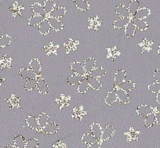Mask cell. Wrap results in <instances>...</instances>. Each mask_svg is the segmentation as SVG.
Masks as SVG:
<instances>
[{
	"mask_svg": "<svg viewBox=\"0 0 160 148\" xmlns=\"http://www.w3.org/2000/svg\"><path fill=\"white\" fill-rule=\"evenodd\" d=\"M38 146V141L35 138H32L26 141L24 148H37Z\"/></svg>",
	"mask_w": 160,
	"mask_h": 148,
	"instance_id": "obj_40",
	"label": "cell"
},
{
	"mask_svg": "<svg viewBox=\"0 0 160 148\" xmlns=\"http://www.w3.org/2000/svg\"><path fill=\"white\" fill-rule=\"evenodd\" d=\"M115 13L118 15L119 17H127L130 18L131 14L129 11L128 7L125 5H118L115 8Z\"/></svg>",
	"mask_w": 160,
	"mask_h": 148,
	"instance_id": "obj_8",
	"label": "cell"
},
{
	"mask_svg": "<svg viewBox=\"0 0 160 148\" xmlns=\"http://www.w3.org/2000/svg\"><path fill=\"white\" fill-rule=\"evenodd\" d=\"M25 139L23 136L18 135L16 136L13 139V145L18 148H24L25 146Z\"/></svg>",
	"mask_w": 160,
	"mask_h": 148,
	"instance_id": "obj_33",
	"label": "cell"
},
{
	"mask_svg": "<svg viewBox=\"0 0 160 148\" xmlns=\"http://www.w3.org/2000/svg\"><path fill=\"white\" fill-rule=\"evenodd\" d=\"M153 78L156 82L160 83V70H156L154 72Z\"/></svg>",
	"mask_w": 160,
	"mask_h": 148,
	"instance_id": "obj_41",
	"label": "cell"
},
{
	"mask_svg": "<svg viewBox=\"0 0 160 148\" xmlns=\"http://www.w3.org/2000/svg\"><path fill=\"white\" fill-rule=\"evenodd\" d=\"M153 112V107H151L150 105H140L139 107L137 108V114L141 117H146L149 114Z\"/></svg>",
	"mask_w": 160,
	"mask_h": 148,
	"instance_id": "obj_10",
	"label": "cell"
},
{
	"mask_svg": "<svg viewBox=\"0 0 160 148\" xmlns=\"http://www.w3.org/2000/svg\"><path fill=\"white\" fill-rule=\"evenodd\" d=\"M131 21L130 18L127 17H118L113 22V26L115 29L125 28L128 23Z\"/></svg>",
	"mask_w": 160,
	"mask_h": 148,
	"instance_id": "obj_13",
	"label": "cell"
},
{
	"mask_svg": "<svg viewBox=\"0 0 160 148\" xmlns=\"http://www.w3.org/2000/svg\"><path fill=\"white\" fill-rule=\"evenodd\" d=\"M60 128L57 123L55 122H49L41 129V130L47 134H54L59 131Z\"/></svg>",
	"mask_w": 160,
	"mask_h": 148,
	"instance_id": "obj_7",
	"label": "cell"
},
{
	"mask_svg": "<svg viewBox=\"0 0 160 148\" xmlns=\"http://www.w3.org/2000/svg\"><path fill=\"white\" fill-rule=\"evenodd\" d=\"M71 69H72V71L75 75H80V76L85 77L87 74L83 66V64L78 62V61L72 62L71 64Z\"/></svg>",
	"mask_w": 160,
	"mask_h": 148,
	"instance_id": "obj_1",
	"label": "cell"
},
{
	"mask_svg": "<svg viewBox=\"0 0 160 148\" xmlns=\"http://www.w3.org/2000/svg\"><path fill=\"white\" fill-rule=\"evenodd\" d=\"M127 7H128L129 11H130L131 16L133 17V15L136 13V12L138 11L140 8L139 1H138V0H132Z\"/></svg>",
	"mask_w": 160,
	"mask_h": 148,
	"instance_id": "obj_34",
	"label": "cell"
},
{
	"mask_svg": "<svg viewBox=\"0 0 160 148\" xmlns=\"http://www.w3.org/2000/svg\"><path fill=\"white\" fill-rule=\"evenodd\" d=\"M148 89L149 92H152V93L153 94L158 93V92H160V83L155 81V82L149 85Z\"/></svg>",
	"mask_w": 160,
	"mask_h": 148,
	"instance_id": "obj_38",
	"label": "cell"
},
{
	"mask_svg": "<svg viewBox=\"0 0 160 148\" xmlns=\"http://www.w3.org/2000/svg\"><path fill=\"white\" fill-rule=\"evenodd\" d=\"M118 101V97H117L116 92L115 90H112L108 92L105 99H104V102L108 106H112L115 102Z\"/></svg>",
	"mask_w": 160,
	"mask_h": 148,
	"instance_id": "obj_14",
	"label": "cell"
},
{
	"mask_svg": "<svg viewBox=\"0 0 160 148\" xmlns=\"http://www.w3.org/2000/svg\"><path fill=\"white\" fill-rule=\"evenodd\" d=\"M102 131H103V129L101 128V125L98 124V123L95 122L91 125V127H90V132H91V134H93V135L98 140L101 139Z\"/></svg>",
	"mask_w": 160,
	"mask_h": 148,
	"instance_id": "obj_20",
	"label": "cell"
},
{
	"mask_svg": "<svg viewBox=\"0 0 160 148\" xmlns=\"http://www.w3.org/2000/svg\"><path fill=\"white\" fill-rule=\"evenodd\" d=\"M90 89V85H89L88 78L84 77L81 81L78 84V88H77V90L78 92L80 94H84L88 91V89Z\"/></svg>",
	"mask_w": 160,
	"mask_h": 148,
	"instance_id": "obj_15",
	"label": "cell"
},
{
	"mask_svg": "<svg viewBox=\"0 0 160 148\" xmlns=\"http://www.w3.org/2000/svg\"><path fill=\"white\" fill-rule=\"evenodd\" d=\"M49 22H50V27L55 32H60L64 27V24L60 21V19L57 18H48Z\"/></svg>",
	"mask_w": 160,
	"mask_h": 148,
	"instance_id": "obj_16",
	"label": "cell"
},
{
	"mask_svg": "<svg viewBox=\"0 0 160 148\" xmlns=\"http://www.w3.org/2000/svg\"><path fill=\"white\" fill-rule=\"evenodd\" d=\"M133 23L134 24L135 27L137 29H138L141 32H144L148 28V24L144 20L138 19V18H133L132 20Z\"/></svg>",
	"mask_w": 160,
	"mask_h": 148,
	"instance_id": "obj_18",
	"label": "cell"
},
{
	"mask_svg": "<svg viewBox=\"0 0 160 148\" xmlns=\"http://www.w3.org/2000/svg\"><path fill=\"white\" fill-rule=\"evenodd\" d=\"M115 129L114 128V126H108L107 127H105L103 129L102 135H101V140H104V141L109 140V139L113 136V135L115 134Z\"/></svg>",
	"mask_w": 160,
	"mask_h": 148,
	"instance_id": "obj_12",
	"label": "cell"
},
{
	"mask_svg": "<svg viewBox=\"0 0 160 148\" xmlns=\"http://www.w3.org/2000/svg\"><path fill=\"white\" fill-rule=\"evenodd\" d=\"M8 104L10 105V108L13 107H18L20 106V100L14 95L12 96L10 99L8 100Z\"/></svg>",
	"mask_w": 160,
	"mask_h": 148,
	"instance_id": "obj_39",
	"label": "cell"
},
{
	"mask_svg": "<svg viewBox=\"0 0 160 148\" xmlns=\"http://www.w3.org/2000/svg\"><path fill=\"white\" fill-rule=\"evenodd\" d=\"M74 2L77 9L81 11H88L90 8V3L87 0H74Z\"/></svg>",
	"mask_w": 160,
	"mask_h": 148,
	"instance_id": "obj_21",
	"label": "cell"
},
{
	"mask_svg": "<svg viewBox=\"0 0 160 148\" xmlns=\"http://www.w3.org/2000/svg\"><path fill=\"white\" fill-rule=\"evenodd\" d=\"M126 76H127V73L124 70H119L115 74V77H114V84L116 87H118L120 85L122 84L124 81L126 80Z\"/></svg>",
	"mask_w": 160,
	"mask_h": 148,
	"instance_id": "obj_9",
	"label": "cell"
},
{
	"mask_svg": "<svg viewBox=\"0 0 160 148\" xmlns=\"http://www.w3.org/2000/svg\"><path fill=\"white\" fill-rule=\"evenodd\" d=\"M83 78L84 77L80 76V75H75V74H74V75H70V76L67 78V82L68 83L69 85H71V86H75V85H78Z\"/></svg>",
	"mask_w": 160,
	"mask_h": 148,
	"instance_id": "obj_36",
	"label": "cell"
},
{
	"mask_svg": "<svg viewBox=\"0 0 160 148\" xmlns=\"http://www.w3.org/2000/svg\"><path fill=\"white\" fill-rule=\"evenodd\" d=\"M66 13H67V10H66L65 7H55L50 13H49L47 14V17H48V18H57V19H60V18L65 16Z\"/></svg>",
	"mask_w": 160,
	"mask_h": 148,
	"instance_id": "obj_2",
	"label": "cell"
},
{
	"mask_svg": "<svg viewBox=\"0 0 160 148\" xmlns=\"http://www.w3.org/2000/svg\"><path fill=\"white\" fill-rule=\"evenodd\" d=\"M31 10H32V11L36 15L45 16V15L47 14L45 10H44L42 5H41L39 2H34V3L31 6Z\"/></svg>",
	"mask_w": 160,
	"mask_h": 148,
	"instance_id": "obj_24",
	"label": "cell"
},
{
	"mask_svg": "<svg viewBox=\"0 0 160 148\" xmlns=\"http://www.w3.org/2000/svg\"><path fill=\"white\" fill-rule=\"evenodd\" d=\"M12 38L8 35H4L0 37V48H3L9 46L11 43Z\"/></svg>",
	"mask_w": 160,
	"mask_h": 148,
	"instance_id": "obj_37",
	"label": "cell"
},
{
	"mask_svg": "<svg viewBox=\"0 0 160 148\" xmlns=\"http://www.w3.org/2000/svg\"><path fill=\"white\" fill-rule=\"evenodd\" d=\"M19 75L24 79H32V78H37V75L35 72L32 70H31L30 68H24V69H21L19 72Z\"/></svg>",
	"mask_w": 160,
	"mask_h": 148,
	"instance_id": "obj_17",
	"label": "cell"
},
{
	"mask_svg": "<svg viewBox=\"0 0 160 148\" xmlns=\"http://www.w3.org/2000/svg\"><path fill=\"white\" fill-rule=\"evenodd\" d=\"M156 101L157 103H158L160 104V92L156 94Z\"/></svg>",
	"mask_w": 160,
	"mask_h": 148,
	"instance_id": "obj_44",
	"label": "cell"
},
{
	"mask_svg": "<svg viewBox=\"0 0 160 148\" xmlns=\"http://www.w3.org/2000/svg\"><path fill=\"white\" fill-rule=\"evenodd\" d=\"M155 123L158 125V126H160V111L155 112Z\"/></svg>",
	"mask_w": 160,
	"mask_h": 148,
	"instance_id": "obj_42",
	"label": "cell"
},
{
	"mask_svg": "<svg viewBox=\"0 0 160 148\" xmlns=\"http://www.w3.org/2000/svg\"><path fill=\"white\" fill-rule=\"evenodd\" d=\"M38 32L39 34L42 35H47L50 33V31L51 29L50 27V22H49L48 18H45L42 22L40 23L39 25L38 26Z\"/></svg>",
	"mask_w": 160,
	"mask_h": 148,
	"instance_id": "obj_6",
	"label": "cell"
},
{
	"mask_svg": "<svg viewBox=\"0 0 160 148\" xmlns=\"http://www.w3.org/2000/svg\"><path fill=\"white\" fill-rule=\"evenodd\" d=\"M87 78H88L90 88L93 89V90H100L101 89V87H102V83H101V80L99 78H93V77L91 76H89Z\"/></svg>",
	"mask_w": 160,
	"mask_h": 148,
	"instance_id": "obj_19",
	"label": "cell"
},
{
	"mask_svg": "<svg viewBox=\"0 0 160 148\" xmlns=\"http://www.w3.org/2000/svg\"><path fill=\"white\" fill-rule=\"evenodd\" d=\"M106 75V70L104 68V67H95L94 69L91 71L90 73L88 74L89 76L93 77V78H100L101 77L104 76Z\"/></svg>",
	"mask_w": 160,
	"mask_h": 148,
	"instance_id": "obj_25",
	"label": "cell"
},
{
	"mask_svg": "<svg viewBox=\"0 0 160 148\" xmlns=\"http://www.w3.org/2000/svg\"><path fill=\"white\" fill-rule=\"evenodd\" d=\"M82 142L86 145H90L92 144V143H94L96 142H98V139L91 133H86L84 134L82 136Z\"/></svg>",
	"mask_w": 160,
	"mask_h": 148,
	"instance_id": "obj_29",
	"label": "cell"
},
{
	"mask_svg": "<svg viewBox=\"0 0 160 148\" xmlns=\"http://www.w3.org/2000/svg\"><path fill=\"white\" fill-rule=\"evenodd\" d=\"M26 124H27V126L29 128L34 129V130H38V129H40L37 118L32 116V115H29V116L27 117V118H26Z\"/></svg>",
	"mask_w": 160,
	"mask_h": 148,
	"instance_id": "obj_22",
	"label": "cell"
},
{
	"mask_svg": "<svg viewBox=\"0 0 160 148\" xmlns=\"http://www.w3.org/2000/svg\"><path fill=\"white\" fill-rule=\"evenodd\" d=\"M36 89L38 91V93L42 94V95H46L49 92V86L47 84V81L44 78H38V81H37V86Z\"/></svg>",
	"mask_w": 160,
	"mask_h": 148,
	"instance_id": "obj_3",
	"label": "cell"
},
{
	"mask_svg": "<svg viewBox=\"0 0 160 148\" xmlns=\"http://www.w3.org/2000/svg\"><path fill=\"white\" fill-rule=\"evenodd\" d=\"M87 148H101V144L98 142H96V143L88 145Z\"/></svg>",
	"mask_w": 160,
	"mask_h": 148,
	"instance_id": "obj_43",
	"label": "cell"
},
{
	"mask_svg": "<svg viewBox=\"0 0 160 148\" xmlns=\"http://www.w3.org/2000/svg\"><path fill=\"white\" fill-rule=\"evenodd\" d=\"M144 124L148 128L152 127L155 124V115L154 112H152V113L149 114L148 115L144 117Z\"/></svg>",
	"mask_w": 160,
	"mask_h": 148,
	"instance_id": "obj_31",
	"label": "cell"
},
{
	"mask_svg": "<svg viewBox=\"0 0 160 148\" xmlns=\"http://www.w3.org/2000/svg\"><path fill=\"white\" fill-rule=\"evenodd\" d=\"M118 88L123 89L126 92H130L135 88V83L131 80H125L122 84L118 86Z\"/></svg>",
	"mask_w": 160,
	"mask_h": 148,
	"instance_id": "obj_30",
	"label": "cell"
},
{
	"mask_svg": "<svg viewBox=\"0 0 160 148\" xmlns=\"http://www.w3.org/2000/svg\"><path fill=\"white\" fill-rule=\"evenodd\" d=\"M4 148H18L14 146V145H7Z\"/></svg>",
	"mask_w": 160,
	"mask_h": 148,
	"instance_id": "obj_45",
	"label": "cell"
},
{
	"mask_svg": "<svg viewBox=\"0 0 160 148\" xmlns=\"http://www.w3.org/2000/svg\"><path fill=\"white\" fill-rule=\"evenodd\" d=\"M151 13L150 9L148 7H140L139 10L136 12L134 15H133V18H138V19H142L144 20L147 17H148L149 15Z\"/></svg>",
	"mask_w": 160,
	"mask_h": 148,
	"instance_id": "obj_11",
	"label": "cell"
},
{
	"mask_svg": "<svg viewBox=\"0 0 160 148\" xmlns=\"http://www.w3.org/2000/svg\"><path fill=\"white\" fill-rule=\"evenodd\" d=\"M38 120V126H39L40 129L43 128L47 123H49V120H50V116L47 113H41L37 118Z\"/></svg>",
	"mask_w": 160,
	"mask_h": 148,
	"instance_id": "obj_28",
	"label": "cell"
},
{
	"mask_svg": "<svg viewBox=\"0 0 160 148\" xmlns=\"http://www.w3.org/2000/svg\"><path fill=\"white\" fill-rule=\"evenodd\" d=\"M42 7H43L46 13L48 14L56 7V2H55L54 0H46Z\"/></svg>",
	"mask_w": 160,
	"mask_h": 148,
	"instance_id": "obj_35",
	"label": "cell"
},
{
	"mask_svg": "<svg viewBox=\"0 0 160 148\" xmlns=\"http://www.w3.org/2000/svg\"><path fill=\"white\" fill-rule=\"evenodd\" d=\"M37 81H38L37 78L26 80L25 84L24 85V89L27 91H32L34 89H36Z\"/></svg>",
	"mask_w": 160,
	"mask_h": 148,
	"instance_id": "obj_32",
	"label": "cell"
},
{
	"mask_svg": "<svg viewBox=\"0 0 160 148\" xmlns=\"http://www.w3.org/2000/svg\"><path fill=\"white\" fill-rule=\"evenodd\" d=\"M136 27H135L134 24L133 23V21H130V22L128 23L127 26L125 27V35L126 36L128 37V38H130V37L134 36L135 33H136Z\"/></svg>",
	"mask_w": 160,
	"mask_h": 148,
	"instance_id": "obj_27",
	"label": "cell"
},
{
	"mask_svg": "<svg viewBox=\"0 0 160 148\" xmlns=\"http://www.w3.org/2000/svg\"><path fill=\"white\" fill-rule=\"evenodd\" d=\"M29 68L33 71L37 76H39L41 72H42V65L41 63L37 58H33L29 62Z\"/></svg>",
	"mask_w": 160,
	"mask_h": 148,
	"instance_id": "obj_5",
	"label": "cell"
},
{
	"mask_svg": "<svg viewBox=\"0 0 160 148\" xmlns=\"http://www.w3.org/2000/svg\"><path fill=\"white\" fill-rule=\"evenodd\" d=\"M84 67H85V70L87 72V74L90 73L93 69H94L96 67V60L93 57H89L84 61L83 64Z\"/></svg>",
	"mask_w": 160,
	"mask_h": 148,
	"instance_id": "obj_23",
	"label": "cell"
},
{
	"mask_svg": "<svg viewBox=\"0 0 160 148\" xmlns=\"http://www.w3.org/2000/svg\"><path fill=\"white\" fill-rule=\"evenodd\" d=\"M115 92H116L117 97H118V101H119V102L122 103V104H127L130 103V95L128 94V92H126L123 89H120V88L118 87H116Z\"/></svg>",
	"mask_w": 160,
	"mask_h": 148,
	"instance_id": "obj_4",
	"label": "cell"
},
{
	"mask_svg": "<svg viewBox=\"0 0 160 148\" xmlns=\"http://www.w3.org/2000/svg\"><path fill=\"white\" fill-rule=\"evenodd\" d=\"M0 37H1V35H0Z\"/></svg>",
	"mask_w": 160,
	"mask_h": 148,
	"instance_id": "obj_46",
	"label": "cell"
},
{
	"mask_svg": "<svg viewBox=\"0 0 160 148\" xmlns=\"http://www.w3.org/2000/svg\"><path fill=\"white\" fill-rule=\"evenodd\" d=\"M45 19V16H41V15H33L28 19V24L32 27H36L39 25V24Z\"/></svg>",
	"mask_w": 160,
	"mask_h": 148,
	"instance_id": "obj_26",
	"label": "cell"
}]
</instances>
